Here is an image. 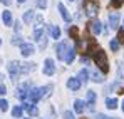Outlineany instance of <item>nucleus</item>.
I'll use <instances>...</instances> for the list:
<instances>
[{"mask_svg": "<svg viewBox=\"0 0 124 119\" xmlns=\"http://www.w3.org/2000/svg\"><path fill=\"white\" fill-rule=\"evenodd\" d=\"M87 54L91 56H94V62L97 64V67L101 69V72H109V64H107V56H106V52H104L102 49H96V45H94V42H91L89 45H87Z\"/></svg>", "mask_w": 124, "mask_h": 119, "instance_id": "nucleus-1", "label": "nucleus"}, {"mask_svg": "<svg viewBox=\"0 0 124 119\" xmlns=\"http://www.w3.org/2000/svg\"><path fill=\"white\" fill-rule=\"evenodd\" d=\"M82 7H84L85 15H89V17L96 15L97 10H99V3H97V0H82Z\"/></svg>", "mask_w": 124, "mask_h": 119, "instance_id": "nucleus-2", "label": "nucleus"}, {"mask_svg": "<svg viewBox=\"0 0 124 119\" xmlns=\"http://www.w3.org/2000/svg\"><path fill=\"white\" fill-rule=\"evenodd\" d=\"M8 72H10L12 79L17 80L19 74L22 72V64H20V62H10V64H8Z\"/></svg>", "mask_w": 124, "mask_h": 119, "instance_id": "nucleus-3", "label": "nucleus"}, {"mask_svg": "<svg viewBox=\"0 0 124 119\" xmlns=\"http://www.w3.org/2000/svg\"><path fill=\"white\" fill-rule=\"evenodd\" d=\"M89 32H91L92 35H99V34L102 32V24L97 19L91 20V22H89Z\"/></svg>", "mask_w": 124, "mask_h": 119, "instance_id": "nucleus-4", "label": "nucleus"}, {"mask_svg": "<svg viewBox=\"0 0 124 119\" xmlns=\"http://www.w3.org/2000/svg\"><path fill=\"white\" fill-rule=\"evenodd\" d=\"M42 97V91H40V87H34V89H30L29 91V101L32 102V104H35L37 101Z\"/></svg>", "mask_w": 124, "mask_h": 119, "instance_id": "nucleus-5", "label": "nucleus"}, {"mask_svg": "<svg viewBox=\"0 0 124 119\" xmlns=\"http://www.w3.org/2000/svg\"><path fill=\"white\" fill-rule=\"evenodd\" d=\"M54 72H55V64H54V60L45 59V62H44V74H45V76H52Z\"/></svg>", "mask_w": 124, "mask_h": 119, "instance_id": "nucleus-6", "label": "nucleus"}, {"mask_svg": "<svg viewBox=\"0 0 124 119\" xmlns=\"http://www.w3.org/2000/svg\"><path fill=\"white\" fill-rule=\"evenodd\" d=\"M34 50H35V47H34L32 44H29V42H23L20 45V54L23 57H29L30 54H34Z\"/></svg>", "mask_w": 124, "mask_h": 119, "instance_id": "nucleus-7", "label": "nucleus"}, {"mask_svg": "<svg viewBox=\"0 0 124 119\" xmlns=\"http://www.w3.org/2000/svg\"><path fill=\"white\" fill-rule=\"evenodd\" d=\"M55 54H57V59H65V54H67V44L65 42H59L57 44Z\"/></svg>", "mask_w": 124, "mask_h": 119, "instance_id": "nucleus-8", "label": "nucleus"}, {"mask_svg": "<svg viewBox=\"0 0 124 119\" xmlns=\"http://www.w3.org/2000/svg\"><path fill=\"white\" fill-rule=\"evenodd\" d=\"M119 14H116V12H112V14H109V27L111 29H117L119 27Z\"/></svg>", "mask_w": 124, "mask_h": 119, "instance_id": "nucleus-9", "label": "nucleus"}, {"mask_svg": "<svg viewBox=\"0 0 124 119\" xmlns=\"http://www.w3.org/2000/svg\"><path fill=\"white\" fill-rule=\"evenodd\" d=\"M67 87H69L70 91H79V87H81V80L77 79V77H70V79L67 80Z\"/></svg>", "mask_w": 124, "mask_h": 119, "instance_id": "nucleus-10", "label": "nucleus"}, {"mask_svg": "<svg viewBox=\"0 0 124 119\" xmlns=\"http://www.w3.org/2000/svg\"><path fill=\"white\" fill-rule=\"evenodd\" d=\"M85 99H87V106H89V109L92 111V109H94V104H96V92H94V91H87Z\"/></svg>", "mask_w": 124, "mask_h": 119, "instance_id": "nucleus-11", "label": "nucleus"}, {"mask_svg": "<svg viewBox=\"0 0 124 119\" xmlns=\"http://www.w3.org/2000/svg\"><path fill=\"white\" fill-rule=\"evenodd\" d=\"M57 8H59V12H61L62 19L65 20V22H70V15H69V12H67V8L64 7V3H57Z\"/></svg>", "mask_w": 124, "mask_h": 119, "instance_id": "nucleus-12", "label": "nucleus"}, {"mask_svg": "<svg viewBox=\"0 0 124 119\" xmlns=\"http://www.w3.org/2000/svg\"><path fill=\"white\" fill-rule=\"evenodd\" d=\"M49 32H50V35H52V39H59L61 37V29L57 27V25H49Z\"/></svg>", "mask_w": 124, "mask_h": 119, "instance_id": "nucleus-13", "label": "nucleus"}, {"mask_svg": "<svg viewBox=\"0 0 124 119\" xmlns=\"http://www.w3.org/2000/svg\"><path fill=\"white\" fill-rule=\"evenodd\" d=\"M23 109L29 112V116H37V114H39V109H37L34 104H32V106H30V104H23Z\"/></svg>", "mask_w": 124, "mask_h": 119, "instance_id": "nucleus-14", "label": "nucleus"}, {"mask_svg": "<svg viewBox=\"0 0 124 119\" xmlns=\"http://www.w3.org/2000/svg\"><path fill=\"white\" fill-rule=\"evenodd\" d=\"M74 59H76V49H69V50H67V54H65V62H67V64H72V62H74Z\"/></svg>", "mask_w": 124, "mask_h": 119, "instance_id": "nucleus-15", "label": "nucleus"}, {"mask_svg": "<svg viewBox=\"0 0 124 119\" xmlns=\"http://www.w3.org/2000/svg\"><path fill=\"white\" fill-rule=\"evenodd\" d=\"M2 20H3L5 25H12V14H10L8 10H3V14H2Z\"/></svg>", "mask_w": 124, "mask_h": 119, "instance_id": "nucleus-16", "label": "nucleus"}, {"mask_svg": "<svg viewBox=\"0 0 124 119\" xmlns=\"http://www.w3.org/2000/svg\"><path fill=\"white\" fill-rule=\"evenodd\" d=\"M74 111H76L77 114H82L84 112V101L77 99L76 102H74Z\"/></svg>", "mask_w": 124, "mask_h": 119, "instance_id": "nucleus-17", "label": "nucleus"}, {"mask_svg": "<svg viewBox=\"0 0 124 119\" xmlns=\"http://www.w3.org/2000/svg\"><path fill=\"white\" fill-rule=\"evenodd\" d=\"M77 79L81 80V82H84V84L89 80V72H87V69H81V71H79V77H77Z\"/></svg>", "mask_w": 124, "mask_h": 119, "instance_id": "nucleus-18", "label": "nucleus"}, {"mask_svg": "<svg viewBox=\"0 0 124 119\" xmlns=\"http://www.w3.org/2000/svg\"><path fill=\"white\" fill-rule=\"evenodd\" d=\"M22 114H23V107H22V106H15V107H14V109H12V116H14V118H22Z\"/></svg>", "mask_w": 124, "mask_h": 119, "instance_id": "nucleus-19", "label": "nucleus"}, {"mask_svg": "<svg viewBox=\"0 0 124 119\" xmlns=\"http://www.w3.org/2000/svg\"><path fill=\"white\" fill-rule=\"evenodd\" d=\"M106 106H107L109 109H116V107H117V99H114V97H107V99H106Z\"/></svg>", "mask_w": 124, "mask_h": 119, "instance_id": "nucleus-20", "label": "nucleus"}, {"mask_svg": "<svg viewBox=\"0 0 124 119\" xmlns=\"http://www.w3.org/2000/svg\"><path fill=\"white\" fill-rule=\"evenodd\" d=\"M34 20V10H27L25 14H23V22L25 24H30Z\"/></svg>", "mask_w": 124, "mask_h": 119, "instance_id": "nucleus-21", "label": "nucleus"}, {"mask_svg": "<svg viewBox=\"0 0 124 119\" xmlns=\"http://www.w3.org/2000/svg\"><path fill=\"white\" fill-rule=\"evenodd\" d=\"M119 44H121V42H119L117 39H111V42H109V45H111V50H112V52H117V49H119Z\"/></svg>", "mask_w": 124, "mask_h": 119, "instance_id": "nucleus-22", "label": "nucleus"}, {"mask_svg": "<svg viewBox=\"0 0 124 119\" xmlns=\"http://www.w3.org/2000/svg\"><path fill=\"white\" fill-rule=\"evenodd\" d=\"M35 71V64H22V72H32Z\"/></svg>", "mask_w": 124, "mask_h": 119, "instance_id": "nucleus-23", "label": "nucleus"}, {"mask_svg": "<svg viewBox=\"0 0 124 119\" xmlns=\"http://www.w3.org/2000/svg\"><path fill=\"white\" fill-rule=\"evenodd\" d=\"M15 96H17L20 101H23L25 97H29V92H25L23 89H17V94H15Z\"/></svg>", "mask_w": 124, "mask_h": 119, "instance_id": "nucleus-24", "label": "nucleus"}, {"mask_svg": "<svg viewBox=\"0 0 124 119\" xmlns=\"http://www.w3.org/2000/svg\"><path fill=\"white\" fill-rule=\"evenodd\" d=\"M34 37H35V40H37V42H39V40L44 37V29H40V27H39V29H35V32H34Z\"/></svg>", "mask_w": 124, "mask_h": 119, "instance_id": "nucleus-25", "label": "nucleus"}, {"mask_svg": "<svg viewBox=\"0 0 124 119\" xmlns=\"http://www.w3.org/2000/svg\"><path fill=\"white\" fill-rule=\"evenodd\" d=\"M69 35H72V39L79 40V37H77V27H76V25H72V27L69 29Z\"/></svg>", "mask_w": 124, "mask_h": 119, "instance_id": "nucleus-26", "label": "nucleus"}, {"mask_svg": "<svg viewBox=\"0 0 124 119\" xmlns=\"http://www.w3.org/2000/svg\"><path fill=\"white\" fill-rule=\"evenodd\" d=\"M92 80H94V82H102L104 77L101 74H97V71H94V72H92Z\"/></svg>", "mask_w": 124, "mask_h": 119, "instance_id": "nucleus-27", "label": "nucleus"}, {"mask_svg": "<svg viewBox=\"0 0 124 119\" xmlns=\"http://www.w3.org/2000/svg\"><path fill=\"white\" fill-rule=\"evenodd\" d=\"M0 111H3V112L8 111V102L5 99H0Z\"/></svg>", "mask_w": 124, "mask_h": 119, "instance_id": "nucleus-28", "label": "nucleus"}, {"mask_svg": "<svg viewBox=\"0 0 124 119\" xmlns=\"http://www.w3.org/2000/svg\"><path fill=\"white\" fill-rule=\"evenodd\" d=\"M123 3H124V0H111V5H112L114 8H119Z\"/></svg>", "mask_w": 124, "mask_h": 119, "instance_id": "nucleus-29", "label": "nucleus"}, {"mask_svg": "<svg viewBox=\"0 0 124 119\" xmlns=\"http://www.w3.org/2000/svg\"><path fill=\"white\" fill-rule=\"evenodd\" d=\"M39 47H40L42 50H44V49L47 47V39H45V35H44V37H42V39L39 40Z\"/></svg>", "mask_w": 124, "mask_h": 119, "instance_id": "nucleus-30", "label": "nucleus"}, {"mask_svg": "<svg viewBox=\"0 0 124 119\" xmlns=\"http://www.w3.org/2000/svg\"><path fill=\"white\" fill-rule=\"evenodd\" d=\"M117 40H119L121 44H124V29H121V30L117 32Z\"/></svg>", "mask_w": 124, "mask_h": 119, "instance_id": "nucleus-31", "label": "nucleus"}, {"mask_svg": "<svg viewBox=\"0 0 124 119\" xmlns=\"http://www.w3.org/2000/svg\"><path fill=\"white\" fill-rule=\"evenodd\" d=\"M37 7L39 8H45L47 7V0H37Z\"/></svg>", "mask_w": 124, "mask_h": 119, "instance_id": "nucleus-32", "label": "nucleus"}, {"mask_svg": "<svg viewBox=\"0 0 124 119\" xmlns=\"http://www.w3.org/2000/svg\"><path fill=\"white\" fill-rule=\"evenodd\" d=\"M64 119H76V118H74V114H72L70 111H65V112H64Z\"/></svg>", "mask_w": 124, "mask_h": 119, "instance_id": "nucleus-33", "label": "nucleus"}, {"mask_svg": "<svg viewBox=\"0 0 124 119\" xmlns=\"http://www.w3.org/2000/svg\"><path fill=\"white\" fill-rule=\"evenodd\" d=\"M12 44H14V45H17V44H19V45H22L23 42H22V40H20V37H17V35H15V37L12 39Z\"/></svg>", "mask_w": 124, "mask_h": 119, "instance_id": "nucleus-34", "label": "nucleus"}, {"mask_svg": "<svg viewBox=\"0 0 124 119\" xmlns=\"http://www.w3.org/2000/svg\"><path fill=\"white\" fill-rule=\"evenodd\" d=\"M96 119H117V118H109V116H106V114H97Z\"/></svg>", "mask_w": 124, "mask_h": 119, "instance_id": "nucleus-35", "label": "nucleus"}, {"mask_svg": "<svg viewBox=\"0 0 124 119\" xmlns=\"http://www.w3.org/2000/svg\"><path fill=\"white\" fill-rule=\"evenodd\" d=\"M5 92H7V87H5V86H0V96L5 94Z\"/></svg>", "mask_w": 124, "mask_h": 119, "instance_id": "nucleus-36", "label": "nucleus"}, {"mask_svg": "<svg viewBox=\"0 0 124 119\" xmlns=\"http://www.w3.org/2000/svg\"><path fill=\"white\" fill-rule=\"evenodd\" d=\"M14 29H15V32H20V24H19V22H17V24H15V25H14Z\"/></svg>", "mask_w": 124, "mask_h": 119, "instance_id": "nucleus-37", "label": "nucleus"}, {"mask_svg": "<svg viewBox=\"0 0 124 119\" xmlns=\"http://www.w3.org/2000/svg\"><path fill=\"white\" fill-rule=\"evenodd\" d=\"M0 2H2V3H5V5H8V3H10V0H0Z\"/></svg>", "mask_w": 124, "mask_h": 119, "instance_id": "nucleus-38", "label": "nucleus"}, {"mask_svg": "<svg viewBox=\"0 0 124 119\" xmlns=\"http://www.w3.org/2000/svg\"><path fill=\"white\" fill-rule=\"evenodd\" d=\"M17 2H19V3H23V2H27V0H17Z\"/></svg>", "mask_w": 124, "mask_h": 119, "instance_id": "nucleus-39", "label": "nucleus"}, {"mask_svg": "<svg viewBox=\"0 0 124 119\" xmlns=\"http://www.w3.org/2000/svg\"><path fill=\"white\" fill-rule=\"evenodd\" d=\"M121 106H123V111H124V101H123V104H121Z\"/></svg>", "mask_w": 124, "mask_h": 119, "instance_id": "nucleus-40", "label": "nucleus"}, {"mask_svg": "<svg viewBox=\"0 0 124 119\" xmlns=\"http://www.w3.org/2000/svg\"><path fill=\"white\" fill-rule=\"evenodd\" d=\"M0 45H2V39H0Z\"/></svg>", "mask_w": 124, "mask_h": 119, "instance_id": "nucleus-41", "label": "nucleus"}, {"mask_svg": "<svg viewBox=\"0 0 124 119\" xmlns=\"http://www.w3.org/2000/svg\"><path fill=\"white\" fill-rule=\"evenodd\" d=\"M69 2H74V0H69Z\"/></svg>", "mask_w": 124, "mask_h": 119, "instance_id": "nucleus-42", "label": "nucleus"}]
</instances>
